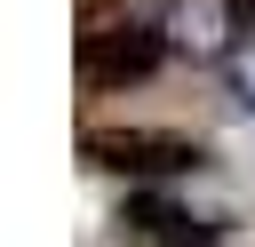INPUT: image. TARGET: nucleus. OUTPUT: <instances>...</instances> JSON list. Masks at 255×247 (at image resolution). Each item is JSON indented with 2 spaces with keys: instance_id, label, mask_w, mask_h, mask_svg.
I'll return each mask as SVG.
<instances>
[{
  "instance_id": "nucleus-1",
  "label": "nucleus",
  "mask_w": 255,
  "mask_h": 247,
  "mask_svg": "<svg viewBox=\"0 0 255 247\" xmlns=\"http://www.w3.org/2000/svg\"><path fill=\"white\" fill-rule=\"evenodd\" d=\"M80 159L104 167V175H135V183L151 191V183H167V175L207 167V143H199V135H175V127H88V135H80Z\"/></svg>"
},
{
  "instance_id": "nucleus-2",
  "label": "nucleus",
  "mask_w": 255,
  "mask_h": 247,
  "mask_svg": "<svg viewBox=\"0 0 255 247\" xmlns=\"http://www.w3.org/2000/svg\"><path fill=\"white\" fill-rule=\"evenodd\" d=\"M159 64H167V32H151V24H88L80 48H72V72H80L88 96L135 88V80H151Z\"/></svg>"
},
{
  "instance_id": "nucleus-3",
  "label": "nucleus",
  "mask_w": 255,
  "mask_h": 247,
  "mask_svg": "<svg viewBox=\"0 0 255 247\" xmlns=\"http://www.w3.org/2000/svg\"><path fill=\"white\" fill-rule=\"evenodd\" d=\"M120 231L143 239V247H215V239H223V223L191 215V207L167 199V191H128V199H120Z\"/></svg>"
},
{
  "instance_id": "nucleus-4",
  "label": "nucleus",
  "mask_w": 255,
  "mask_h": 247,
  "mask_svg": "<svg viewBox=\"0 0 255 247\" xmlns=\"http://www.w3.org/2000/svg\"><path fill=\"white\" fill-rule=\"evenodd\" d=\"M231 88L255 104V48H239V56H231Z\"/></svg>"
},
{
  "instance_id": "nucleus-5",
  "label": "nucleus",
  "mask_w": 255,
  "mask_h": 247,
  "mask_svg": "<svg viewBox=\"0 0 255 247\" xmlns=\"http://www.w3.org/2000/svg\"><path fill=\"white\" fill-rule=\"evenodd\" d=\"M223 16H231L239 32H255V0H223Z\"/></svg>"
},
{
  "instance_id": "nucleus-6",
  "label": "nucleus",
  "mask_w": 255,
  "mask_h": 247,
  "mask_svg": "<svg viewBox=\"0 0 255 247\" xmlns=\"http://www.w3.org/2000/svg\"><path fill=\"white\" fill-rule=\"evenodd\" d=\"M112 8H120V0H80V16H88V24H96V16H112Z\"/></svg>"
}]
</instances>
